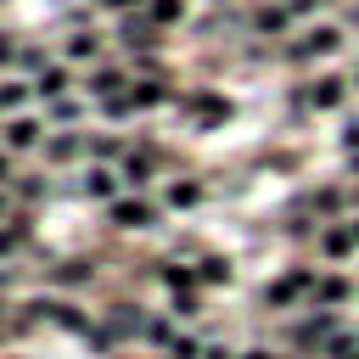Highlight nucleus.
Here are the masks:
<instances>
[{
	"mask_svg": "<svg viewBox=\"0 0 359 359\" xmlns=\"http://www.w3.org/2000/svg\"><path fill=\"white\" fill-rule=\"evenodd\" d=\"M6 208H11V202H6V185H0V224H6Z\"/></svg>",
	"mask_w": 359,
	"mask_h": 359,
	"instance_id": "obj_31",
	"label": "nucleus"
},
{
	"mask_svg": "<svg viewBox=\"0 0 359 359\" xmlns=\"http://www.w3.org/2000/svg\"><path fill=\"white\" fill-rule=\"evenodd\" d=\"M325 353H331V359H359V331H353V325H342V331L325 342Z\"/></svg>",
	"mask_w": 359,
	"mask_h": 359,
	"instance_id": "obj_20",
	"label": "nucleus"
},
{
	"mask_svg": "<svg viewBox=\"0 0 359 359\" xmlns=\"http://www.w3.org/2000/svg\"><path fill=\"white\" fill-rule=\"evenodd\" d=\"M202 359H230V348H219V342H213V348H202Z\"/></svg>",
	"mask_w": 359,
	"mask_h": 359,
	"instance_id": "obj_29",
	"label": "nucleus"
},
{
	"mask_svg": "<svg viewBox=\"0 0 359 359\" xmlns=\"http://www.w3.org/2000/svg\"><path fill=\"white\" fill-rule=\"evenodd\" d=\"M34 101V79H0V112L11 118V112H22Z\"/></svg>",
	"mask_w": 359,
	"mask_h": 359,
	"instance_id": "obj_12",
	"label": "nucleus"
},
{
	"mask_svg": "<svg viewBox=\"0 0 359 359\" xmlns=\"http://www.w3.org/2000/svg\"><path fill=\"white\" fill-rule=\"evenodd\" d=\"M140 331H146V342H151V348H174V325H168V320H146Z\"/></svg>",
	"mask_w": 359,
	"mask_h": 359,
	"instance_id": "obj_23",
	"label": "nucleus"
},
{
	"mask_svg": "<svg viewBox=\"0 0 359 359\" xmlns=\"http://www.w3.org/2000/svg\"><path fill=\"white\" fill-rule=\"evenodd\" d=\"M146 17L151 22H180L185 17V0H146Z\"/></svg>",
	"mask_w": 359,
	"mask_h": 359,
	"instance_id": "obj_22",
	"label": "nucleus"
},
{
	"mask_svg": "<svg viewBox=\"0 0 359 359\" xmlns=\"http://www.w3.org/2000/svg\"><path fill=\"white\" fill-rule=\"evenodd\" d=\"M90 151H95V163H123V157H129V140H123V135H95Z\"/></svg>",
	"mask_w": 359,
	"mask_h": 359,
	"instance_id": "obj_15",
	"label": "nucleus"
},
{
	"mask_svg": "<svg viewBox=\"0 0 359 359\" xmlns=\"http://www.w3.org/2000/svg\"><path fill=\"white\" fill-rule=\"evenodd\" d=\"M342 146H359V118H348V129H342Z\"/></svg>",
	"mask_w": 359,
	"mask_h": 359,
	"instance_id": "obj_26",
	"label": "nucleus"
},
{
	"mask_svg": "<svg viewBox=\"0 0 359 359\" xmlns=\"http://www.w3.org/2000/svg\"><path fill=\"white\" fill-rule=\"evenodd\" d=\"M90 95H95L101 107H112V101H129V79H123V67L101 62V67L90 73Z\"/></svg>",
	"mask_w": 359,
	"mask_h": 359,
	"instance_id": "obj_3",
	"label": "nucleus"
},
{
	"mask_svg": "<svg viewBox=\"0 0 359 359\" xmlns=\"http://www.w3.org/2000/svg\"><path fill=\"white\" fill-rule=\"evenodd\" d=\"M348 101V79L342 73H320L314 84H309V95H303V107H314V112H331V107H342Z\"/></svg>",
	"mask_w": 359,
	"mask_h": 359,
	"instance_id": "obj_4",
	"label": "nucleus"
},
{
	"mask_svg": "<svg viewBox=\"0 0 359 359\" xmlns=\"http://www.w3.org/2000/svg\"><path fill=\"white\" fill-rule=\"evenodd\" d=\"M34 95H45V101H62V95H73V73L50 62V67H45V73L34 79Z\"/></svg>",
	"mask_w": 359,
	"mask_h": 359,
	"instance_id": "obj_9",
	"label": "nucleus"
},
{
	"mask_svg": "<svg viewBox=\"0 0 359 359\" xmlns=\"http://www.w3.org/2000/svg\"><path fill=\"white\" fill-rule=\"evenodd\" d=\"M191 118H196L202 129H213V123L230 118V101H224V95H196V101H191Z\"/></svg>",
	"mask_w": 359,
	"mask_h": 359,
	"instance_id": "obj_13",
	"label": "nucleus"
},
{
	"mask_svg": "<svg viewBox=\"0 0 359 359\" xmlns=\"http://www.w3.org/2000/svg\"><path fill=\"white\" fill-rule=\"evenodd\" d=\"M353 247H359V241H353V230H348V224H342V219H337V224H325V230H320V252H325V258H337V264H342V258H348V252H353Z\"/></svg>",
	"mask_w": 359,
	"mask_h": 359,
	"instance_id": "obj_10",
	"label": "nucleus"
},
{
	"mask_svg": "<svg viewBox=\"0 0 359 359\" xmlns=\"http://www.w3.org/2000/svg\"><path fill=\"white\" fill-rule=\"evenodd\" d=\"M67 62H101V34L95 28H79L67 39Z\"/></svg>",
	"mask_w": 359,
	"mask_h": 359,
	"instance_id": "obj_14",
	"label": "nucleus"
},
{
	"mask_svg": "<svg viewBox=\"0 0 359 359\" xmlns=\"http://www.w3.org/2000/svg\"><path fill=\"white\" fill-rule=\"evenodd\" d=\"M79 112H84V107H79L73 95H62V101H50V118H56V123H73Z\"/></svg>",
	"mask_w": 359,
	"mask_h": 359,
	"instance_id": "obj_24",
	"label": "nucleus"
},
{
	"mask_svg": "<svg viewBox=\"0 0 359 359\" xmlns=\"http://www.w3.org/2000/svg\"><path fill=\"white\" fill-rule=\"evenodd\" d=\"M6 180H11V163H6V151H0V185H6Z\"/></svg>",
	"mask_w": 359,
	"mask_h": 359,
	"instance_id": "obj_30",
	"label": "nucleus"
},
{
	"mask_svg": "<svg viewBox=\"0 0 359 359\" xmlns=\"http://www.w3.org/2000/svg\"><path fill=\"white\" fill-rule=\"evenodd\" d=\"M101 6H107V11H123V17H129V11L140 6V0H101Z\"/></svg>",
	"mask_w": 359,
	"mask_h": 359,
	"instance_id": "obj_28",
	"label": "nucleus"
},
{
	"mask_svg": "<svg viewBox=\"0 0 359 359\" xmlns=\"http://www.w3.org/2000/svg\"><path fill=\"white\" fill-rule=\"evenodd\" d=\"M286 22H292L286 0H280V6H264V11H252V28H258V34H275V28H286Z\"/></svg>",
	"mask_w": 359,
	"mask_h": 359,
	"instance_id": "obj_19",
	"label": "nucleus"
},
{
	"mask_svg": "<svg viewBox=\"0 0 359 359\" xmlns=\"http://www.w3.org/2000/svg\"><path fill=\"white\" fill-rule=\"evenodd\" d=\"M348 230H353V241H359V219H353V224H348Z\"/></svg>",
	"mask_w": 359,
	"mask_h": 359,
	"instance_id": "obj_32",
	"label": "nucleus"
},
{
	"mask_svg": "<svg viewBox=\"0 0 359 359\" xmlns=\"http://www.w3.org/2000/svg\"><path fill=\"white\" fill-rule=\"evenodd\" d=\"M168 208H196L202 202V180H168Z\"/></svg>",
	"mask_w": 359,
	"mask_h": 359,
	"instance_id": "obj_16",
	"label": "nucleus"
},
{
	"mask_svg": "<svg viewBox=\"0 0 359 359\" xmlns=\"http://www.w3.org/2000/svg\"><path fill=\"white\" fill-rule=\"evenodd\" d=\"M168 90H174V84H168V73H146L140 84H129V107H135V112L163 107V101H168Z\"/></svg>",
	"mask_w": 359,
	"mask_h": 359,
	"instance_id": "obj_6",
	"label": "nucleus"
},
{
	"mask_svg": "<svg viewBox=\"0 0 359 359\" xmlns=\"http://www.w3.org/2000/svg\"><path fill=\"white\" fill-rule=\"evenodd\" d=\"M39 140H45V123L28 118V112H11V118L0 123V146H6V151H34Z\"/></svg>",
	"mask_w": 359,
	"mask_h": 359,
	"instance_id": "obj_2",
	"label": "nucleus"
},
{
	"mask_svg": "<svg viewBox=\"0 0 359 359\" xmlns=\"http://www.w3.org/2000/svg\"><path fill=\"white\" fill-rule=\"evenodd\" d=\"M236 359H280L275 348H247V353H236Z\"/></svg>",
	"mask_w": 359,
	"mask_h": 359,
	"instance_id": "obj_27",
	"label": "nucleus"
},
{
	"mask_svg": "<svg viewBox=\"0 0 359 359\" xmlns=\"http://www.w3.org/2000/svg\"><path fill=\"white\" fill-rule=\"evenodd\" d=\"M337 331H342V320H337L331 309H314V320H303V325H297L292 337H297L303 348H320V342H331Z\"/></svg>",
	"mask_w": 359,
	"mask_h": 359,
	"instance_id": "obj_7",
	"label": "nucleus"
},
{
	"mask_svg": "<svg viewBox=\"0 0 359 359\" xmlns=\"http://www.w3.org/2000/svg\"><path fill=\"white\" fill-rule=\"evenodd\" d=\"M79 151H84L79 135H50V140H45V157H50V163H73Z\"/></svg>",
	"mask_w": 359,
	"mask_h": 359,
	"instance_id": "obj_17",
	"label": "nucleus"
},
{
	"mask_svg": "<svg viewBox=\"0 0 359 359\" xmlns=\"http://www.w3.org/2000/svg\"><path fill=\"white\" fill-rule=\"evenodd\" d=\"M17 241H22V224H17V219H6V224H0V258H6Z\"/></svg>",
	"mask_w": 359,
	"mask_h": 359,
	"instance_id": "obj_25",
	"label": "nucleus"
},
{
	"mask_svg": "<svg viewBox=\"0 0 359 359\" xmlns=\"http://www.w3.org/2000/svg\"><path fill=\"white\" fill-rule=\"evenodd\" d=\"M348 297H353V280H348V275H325V280H320V303H325V309H337V303H348Z\"/></svg>",
	"mask_w": 359,
	"mask_h": 359,
	"instance_id": "obj_18",
	"label": "nucleus"
},
{
	"mask_svg": "<svg viewBox=\"0 0 359 359\" xmlns=\"http://www.w3.org/2000/svg\"><path fill=\"white\" fill-rule=\"evenodd\" d=\"M309 286H314V280H309V269H286V275L269 286V303H297Z\"/></svg>",
	"mask_w": 359,
	"mask_h": 359,
	"instance_id": "obj_11",
	"label": "nucleus"
},
{
	"mask_svg": "<svg viewBox=\"0 0 359 359\" xmlns=\"http://www.w3.org/2000/svg\"><path fill=\"white\" fill-rule=\"evenodd\" d=\"M107 219H112L118 230H146V224H157L151 202H140V196H118V202H107Z\"/></svg>",
	"mask_w": 359,
	"mask_h": 359,
	"instance_id": "obj_5",
	"label": "nucleus"
},
{
	"mask_svg": "<svg viewBox=\"0 0 359 359\" xmlns=\"http://www.w3.org/2000/svg\"><path fill=\"white\" fill-rule=\"evenodd\" d=\"M202 280H208V286H224V280H230V264H224V258H196V286H202Z\"/></svg>",
	"mask_w": 359,
	"mask_h": 359,
	"instance_id": "obj_21",
	"label": "nucleus"
},
{
	"mask_svg": "<svg viewBox=\"0 0 359 359\" xmlns=\"http://www.w3.org/2000/svg\"><path fill=\"white\" fill-rule=\"evenodd\" d=\"M342 50V28H331V22H320V28H309L297 45H286V62H325V56H337Z\"/></svg>",
	"mask_w": 359,
	"mask_h": 359,
	"instance_id": "obj_1",
	"label": "nucleus"
},
{
	"mask_svg": "<svg viewBox=\"0 0 359 359\" xmlns=\"http://www.w3.org/2000/svg\"><path fill=\"white\" fill-rule=\"evenodd\" d=\"M84 191H90V196H101V202H118L123 174H118V168H107V163H95V168L84 174Z\"/></svg>",
	"mask_w": 359,
	"mask_h": 359,
	"instance_id": "obj_8",
	"label": "nucleus"
}]
</instances>
